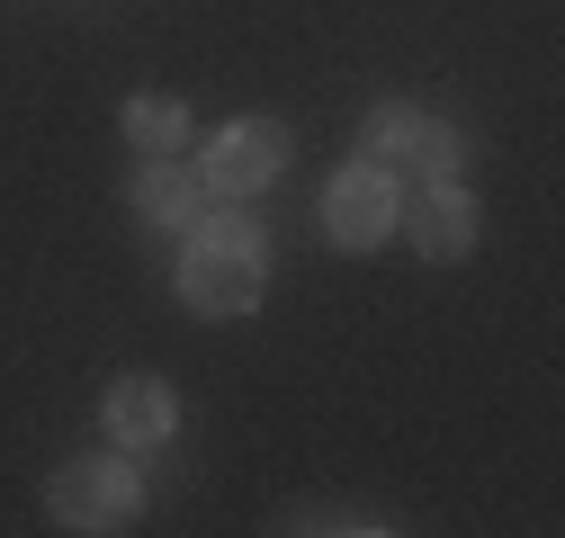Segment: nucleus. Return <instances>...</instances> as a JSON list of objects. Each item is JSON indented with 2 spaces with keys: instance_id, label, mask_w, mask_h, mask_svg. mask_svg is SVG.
<instances>
[{
  "instance_id": "obj_1",
  "label": "nucleus",
  "mask_w": 565,
  "mask_h": 538,
  "mask_svg": "<svg viewBox=\"0 0 565 538\" xmlns=\"http://www.w3.org/2000/svg\"><path fill=\"white\" fill-rule=\"evenodd\" d=\"M269 288V234L252 216H198L180 243V305L189 314H252Z\"/></svg>"
},
{
  "instance_id": "obj_2",
  "label": "nucleus",
  "mask_w": 565,
  "mask_h": 538,
  "mask_svg": "<svg viewBox=\"0 0 565 538\" xmlns=\"http://www.w3.org/2000/svg\"><path fill=\"white\" fill-rule=\"evenodd\" d=\"M135 512H145V466L135 458H73V466H54V485H45V520L54 529H135Z\"/></svg>"
},
{
  "instance_id": "obj_3",
  "label": "nucleus",
  "mask_w": 565,
  "mask_h": 538,
  "mask_svg": "<svg viewBox=\"0 0 565 538\" xmlns=\"http://www.w3.org/2000/svg\"><path fill=\"white\" fill-rule=\"evenodd\" d=\"M288 153H297L288 117H234V126H216V134H206L198 180H206V197H260L278 171H288Z\"/></svg>"
},
{
  "instance_id": "obj_4",
  "label": "nucleus",
  "mask_w": 565,
  "mask_h": 538,
  "mask_svg": "<svg viewBox=\"0 0 565 538\" xmlns=\"http://www.w3.org/2000/svg\"><path fill=\"white\" fill-rule=\"evenodd\" d=\"M360 162L449 180V171H458V126H440L431 108H413V99H377V108H369V126H360Z\"/></svg>"
},
{
  "instance_id": "obj_5",
  "label": "nucleus",
  "mask_w": 565,
  "mask_h": 538,
  "mask_svg": "<svg viewBox=\"0 0 565 538\" xmlns=\"http://www.w3.org/2000/svg\"><path fill=\"white\" fill-rule=\"evenodd\" d=\"M386 234H395V171H377V162L332 171V189H323V243L332 251H377Z\"/></svg>"
},
{
  "instance_id": "obj_6",
  "label": "nucleus",
  "mask_w": 565,
  "mask_h": 538,
  "mask_svg": "<svg viewBox=\"0 0 565 538\" xmlns=\"http://www.w3.org/2000/svg\"><path fill=\"white\" fill-rule=\"evenodd\" d=\"M395 225L422 260H467L476 251V197L458 180H422L413 197H395Z\"/></svg>"
},
{
  "instance_id": "obj_7",
  "label": "nucleus",
  "mask_w": 565,
  "mask_h": 538,
  "mask_svg": "<svg viewBox=\"0 0 565 538\" xmlns=\"http://www.w3.org/2000/svg\"><path fill=\"white\" fill-rule=\"evenodd\" d=\"M171 431H180V395H171V377L135 368V377L108 386V440H117V449H162Z\"/></svg>"
},
{
  "instance_id": "obj_8",
  "label": "nucleus",
  "mask_w": 565,
  "mask_h": 538,
  "mask_svg": "<svg viewBox=\"0 0 565 538\" xmlns=\"http://www.w3.org/2000/svg\"><path fill=\"white\" fill-rule=\"evenodd\" d=\"M135 216H145V225H162V234H189V225L206 216V180H198L189 162L153 153L145 171H135Z\"/></svg>"
},
{
  "instance_id": "obj_9",
  "label": "nucleus",
  "mask_w": 565,
  "mask_h": 538,
  "mask_svg": "<svg viewBox=\"0 0 565 538\" xmlns=\"http://www.w3.org/2000/svg\"><path fill=\"white\" fill-rule=\"evenodd\" d=\"M117 126H126V144L145 153V162H153V153H180V144H189V99H180V90H135Z\"/></svg>"
},
{
  "instance_id": "obj_10",
  "label": "nucleus",
  "mask_w": 565,
  "mask_h": 538,
  "mask_svg": "<svg viewBox=\"0 0 565 538\" xmlns=\"http://www.w3.org/2000/svg\"><path fill=\"white\" fill-rule=\"evenodd\" d=\"M278 529H341V538H377L386 520H377V512H350V503H315V512H288Z\"/></svg>"
}]
</instances>
